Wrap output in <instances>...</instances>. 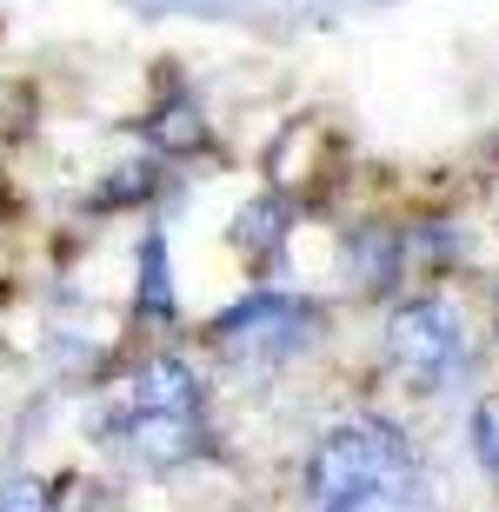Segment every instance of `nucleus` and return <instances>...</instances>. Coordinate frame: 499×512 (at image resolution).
I'll list each match as a JSON object with an SVG mask.
<instances>
[{
  "label": "nucleus",
  "mask_w": 499,
  "mask_h": 512,
  "mask_svg": "<svg viewBox=\"0 0 499 512\" xmlns=\"http://www.w3.org/2000/svg\"><path fill=\"white\" fill-rule=\"evenodd\" d=\"M386 353L400 366L406 380L420 386H440L453 366L466 360V320L453 300H406L386 326Z\"/></svg>",
  "instance_id": "7ed1b4c3"
},
{
  "label": "nucleus",
  "mask_w": 499,
  "mask_h": 512,
  "mask_svg": "<svg viewBox=\"0 0 499 512\" xmlns=\"http://www.w3.org/2000/svg\"><path fill=\"white\" fill-rule=\"evenodd\" d=\"M313 333H320V313L293 293H247L213 320V340L227 353H247V360H287V353L313 346Z\"/></svg>",
  "instance_id": "f03ea898"
},
{
  "label": "nucleus",
  "mask_w": 499,
  "mask_h": 512,
  "mask_svg": "<svg viewBox=\"0 0 499 512\" xmlns=\"http://www.w3.org/2000/svg\"><path fill=\"white\" fill-rule=\"evenodd\" d=\"M0 512H54V486L47 479H7L0 486Z\"/></svg>",
  "instance_id": "1a4fd4ad"
},
{
  "label": "nucleus",
  "mask_w": 499,
  "mask_h": 512,
  "mask_svg": "<svg viewBox=\"0 0 499 512\" xmlns=\"http://www.w3.org/2000/svg\"><path fill=\"white\" fill-rule=\"evenodd\" d=\"M134 306H140V320H173V313H180V300H173V266H167V233H160V227L140 233Z\"/></svg>",
  "instance_id": "423d86ee"
},
{
  "label": "nucleus",
  "mask_w": 499,
  "mask_h": 512,
  "mask_svg": "<svg viewBox=\"0 0 499 512\" xmlns=\"http://www.w3.org/2000/svg\"><path fill=\"white\" fill-rule=\"evenodd\" d=\"M154 193V167H120V180L94 193V207H120V200H147Z\"/></svg>",
  "instance_id": "9d476101"
},
{
  "label": "nucleus",
  "mask_w": 499,
  "mask_h": 512,
  "mask_svg": "<svg viewBox=\"0 0 499 512\" xmlns=\"http://www.w3.org/2000/svg\"><path fill=\"white\" fill-rule=\"evenodd\" d=\"M154 140H160V147H193V140H200V114H187V107L160 114L154 120Z\"/></svg>",
  "instance_id": "9b49d317"
},
{
  "label": "nucleus",
  "mask_w": 499,
  "mask_h": 512,
  "mask_svg": "<svg viewBox=\"0 0 499 512\" xmlns=\"http://www.w3.org/2000/svg\"><path fill=\"white\" fill-rule=\"evenodd\" d=\"M127 413H200V380H193V366L173 360V353L147 360L134 373V386H127Z\"/></svg>",
  "instance_id": "39448f33"
},
{
  "label": "nucleus",
  "mask_w": 499,
  "mask_h": 512,
  "mask_svg": "<svg viewBox=\"0 0 499 512\" xmlns=\"http://www.w3.org/2000/svg\"><path fill=\"white\" fill-rule=\"evenodd\" d=\"M366 512H440V499H433V479L406 459V466H393V479L373 493V506H366Z\"/></svg>",
  "instance_id": "0eeeda50"
},
{
  "label": "nucleus",
  "mask_w": 499,
  "mask_h": 512,
  "mask_svg": "<svg viewBox=\"0 0 499 512\" xmlns=\"http://www.w3.org/2000/svg\"><path fill=\"white\" fill-rule=\"evenodd\" d=\"M280 220H287V213H280V200H253L247 213H240V220H233V240H240V253H253V260H260V253H273L280 247V240H287V227H280Z\"/></svg>",
  "instance_id": "6e6552de"
},
{
  "label": "nucleus",
  "mask_w": 499,
  "mask_h": 512,
  "mask_svg": "<svg viewBox=\"0 0 499 512\" xmlns=\"http://www.w3.org/2000/svg\"><path fill=\"white\" fill-rule=\"evenodd\" d=\"M406 439L380 419H346L333 426L307 459V512H366L393 466H406Z\"/></svg>",
  "instance_id": "f257e3e1"
},
{
  "label": "nucleus",
  "mask_w": 499,
  "mask_h": 512,
  "mask_svg": "<svg viewBox=\"0 0 499 512\" xmlns=\"http://www.w3.org/2000/svg\"><path fill=\"white\" fill-rule=\"evenodd\" d=\"M120 439L127 453L147 466H187L200 453V413H120Z\"/></svg>",
  "instance_id": "20e7f679"
}]
</instances>
